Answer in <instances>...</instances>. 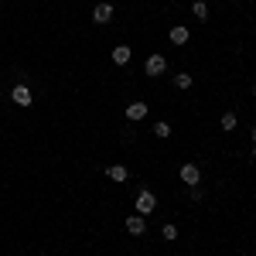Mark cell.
Here are the masks:
<instances>
[{"label": "cell", "mask_w": 256, "mask_h": 256, "mask_svg": "<svg viewBox=\"0 0 256 256\" xmlns=\"http://www.w3.org/2000/svg\"><path fill=\"white\" fill-rule=\"evenodd\" d=\"M154 208H158L154 192H140V195H137V216H147V212H154Z\"/></svg>", "instance_id": "6da1fadb"}, {"label": "cell", "mask_w": 256, "mask_h": 256, "mask_svg": "<svg viewBox=\"0 0 256 256\" xmlns=\"http://www.w3.org/2000/svg\"><path fill=\"white\" fill-rule=\"evenodd\" d=\"M164 68H168V58L164 55H150V58L144 62V72L147 76H164Z\"/></svg>", "instance_id": "7a4b0ae2"}, {"label": "cell", "mask_w": 256, "mask_h": 256, "mask_svg": "<svg viewBox=\"0 0 256 256\" xmlns=\"http://www.w3.org/2000/svg\"><path fill=\"white\" fill-rule=\"evenodd\" d=\"M92 20H96V24H110V20H113V4H96Z\"/></svg>", "instance_id": "3957f363"}, {"label": "cell", "mask_w": 256, "mask_h": 256, "mask_svg": "<svg viewBox=\"0 0 256 256\" xmlns=\"http://www.w3.org/2000/svg\"><path fill=\"white\" fill-rule=\"evenodd\" d=\"M126 232H130V236H144V232H147L144 216H130V218H126Z\"/></svg>", "instance_id": "277c9868"}, {"label": "cell", "mask_w": 256, "mask_h": 256, "mask_svg": "<svg viewBox=\"0 0 256 256\" xmlns=\"http://www.w3.org/2000/svg\"><path fill=\"white\" fill-rule=\"evenodd\" d=\"M181 181H184V184H198V181H202V171H198L195 164H184V168H181Z\"/></svg>", "instance_id": "5b68a950"}, {"label": "cell", "mask_w": 256, "mask_h": 256, "mask_svg": "<svg viewBox=\"0 0 256 256\" xmlns=\"http://www.w3.org/2000/svg\"><path fill=\"white\" fill-rule=\"evenodd\" d=\"M10 99H14L18 106H31V89H28V86H14Z\"/></svg>", "instance_id": "8992f818"}, {"label": "cell", "mask_w": 256, "mask_h": 256, "mask_svg": "<svg viewBox=\"0 0 256 256\" xmlns=\"http://www.w3.org/2000/svg\"><path fill=\"white\" fill-rule=\"evenodd\" d=\"M147 116V102H130L126 106V120H144Z\"/></svg>", "instance_id": "52a82bcc"}, {"label": "cell", "mask_w": 256, "mask_h": 256, "mask_svg": "<svg viewBox=\"0 0 256 256\" xmlns=\"http://www.w3.org/2000/svg\"><path fill=\"white\" fill-rule=\"evenodd\" d=\"M171 44H188V28H184V24L171 28Z\"/></svg>", "instance_id": "ba28073f"}, {"label": "cell", "mask_w": 256, "mask_h": 256, "mask_svg": "<svg viewBox=\"0 0 256 256\" xmlns=\"http://www.w3.org/2000/svg\"><path fill=\"white\" fill-rule=\"evenodd\" d=\"M130 55H134V52H130L126 44H116V48H113V62H116V65H126Z\"/></svg>", "instance_id": "9c48e42d"}, {"label": "cell", "mask_w": 256, "mask_h": 256, "mask_svg": "<svg viewBox=\"0 0 256 256\" xmlns=\"http://www.w3.org/2000/svg\"><path fill=\"white\" fill-rule=\"evenodd\" d=\"M106 174L113 178V181H126V168L123 164H113V168H106Z\"/></svg>", "instance_id": "30bf717a"}, {"label": "cell", "mask_w": 256, "mask_h": 256, "mask_svg": "<svg viewBox=\"0 0 256 256\" xmlns=\"http://www.w3.org/2000/svg\"><path fill=\"white\" fill-rule=\"evenodd\" d=\"M192 14H195L198 20H205V18H208V7H205V0H195V4H192Z\"/></svg>", "instance_id": "8fae6325"}, {"label": "cell", "mask_w": 256, "mask_h": 256, "mask_svg": "<svg viewBox=\"0 0 256 256\" xmlns=\"http://www.w3.org/2000/svg\"><path fill=\"white\" fill-rule=\"evenodd\" d=\"M154 137H160V140H168V137H171V126H168L164 120H160V123H154Z\"/></svg>", "instance_id": "7c38bea8"}, {"label": "cell", "mask_w": 256, "mask_h": 256, "mask_svg": "<svg viewBox=\"0 0 256 256\" xmlns=\"http://www.w3.org/2000/svg\"><path fill=\"white\" fill-rule=\"evenodd\" d=\"M236 113H226V116H222V130H226V134H229V130H236Z\"/></svg>", "instance_id": "4fadbf2b"}, {"label": "cell", "mask_w": 256, "mask_h": 256, "mask_svg": "<svg viewBox=\"0 0 256 256\" xmlns=\"http://www.w3.org/2000/svg\"><path fill=\"white\" fill-rule=\"evenodd\" d=\"M174 86H178V89H192V76H188V72L174 76Z\"/></svg>", "instance_id": "5bb4252c"}, {"label": "cell", "mask_w": 256, "mask_h": 256, "mask_svg": "<svg viewBox=\"0 0 256 256\" xmlns=\"http://www.w3.org/2000/svg\"><path fill=\"white\" fill-rule=\"evenodd\" d=\"M164 239H178V226H164V232H160Z\"/></svg>", "instance_id": "9a60e30c"}, {"label": "cell", "mask_w": 256, "mask_h": 256, "mask_svg": "<svg viewBox=\"0 0 256 256\" xmlns=\"http://www.w3.org/2000/svg\"><path fill=\"white\" fill-rule=\"evenodd\" d=\"M253 158H256V144H253Z\"/></svg>", "instance_id": "2e32d148"}, {"label": "cell", "mask_w": 256, "mask_h": 256, "mask_svg": "<svg viewBox=\"0 0 256 256\" xmlns=\"http://www.w3.org/2000/svg\"><path fill=\"white\" fill-rule=\"evenodd\" d=\"M253 144H256V130H253Z\"/></svg>", "instance_id": "e0dca14e"}, {"label": "cell", "mask_w": 256, "mask_h": 256, "mask_svg": "<svg viewBox=\"0 0 256 256\" xmlns=\"http://www.w3.org/2000/svg\"><path fill=\"white\" fill-rule=\"evenodd\" d=\"M253 96H256V86H253Z\"/></svg>", "instance_id": "ac0fdd59"}]
</instances>
